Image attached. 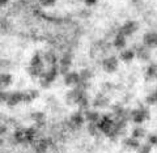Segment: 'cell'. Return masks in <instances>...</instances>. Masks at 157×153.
<instances>
[{
	"mask_svg": "<svg viewBox=\"0 0 157 153\" xmlns=\"http://www.w3.org/2000/svg\"><path fill=\"white\" fill-rule=\"evenodd\" d=\"M149 109L145 106H139L137 109H134L128 113V120H131L132 123H135L137 126H141L143 123L149 119Z\"/></svg>",
	"mask_w": 157,
	"mask_h": 153,
	"instance_id": "6da1fadb",
	"label": "cell"
},
{
	"mask_svg": "<svg viewBox=\"0 0 157 153\" xmlns=\"http://www.w3.org/2000/svg\"><path fill=\"white\" fill-rule=\"evenodd\" d=\"M58 66L71 67L72 66V54L71 52H64L63 54V55L58 59Z\"/></svg>",
	"mask_w": 157,
	"mask_h": 153,
	"instance_id": "cb8c5ba5",
	"label": "cell"
},
{
	"mask_svg": "<svg viewBox=\"0 0 157 153\" xmlns=\"http://www.w3.org/2000/svg\"><path fill=\"white\" fill-rule=\"evenodd\" d=\"M111 89H113V84L111 82H104V90H105V93L110 92Z\"/></svg>",
	"mask_w": 157,
	"mask_h": 153,
	"instance_id": "d590c367",
	"label": "cell"
},
{
	"mask_svg": "<svg viewBox=\"0 0 157 153\" xmlns=\"http://www.w3.org/2000/svg\"><path fill=\"white\" fill-rule=\"evenodd\" d=\"M141 45L144 47L149 48V50H155L156 46H157V34L155 30H149V32H145L141 37Z\"/></svg>",
	"mask_w": 157,
	"mask_h": 153,
	"instance_id": "8992f818",
	"label": "cell"
},
{
	"mask_svg": "<svg viewBox=\"0 0 157 153\" xmlns=\"http://www.w3.org/2000/svg\"><path fill=\"white\" fill-rule=\"evenodd\" d=\"M39 92L37 89H26L22 92V102L24 103H32L36 98H38Z\"/></svg>",
	"mask_w": 157,
	"mask_h": 153,
	"instance_id": "ffe728a7",
	"label": "cell"
},
{
	"mask_svg": "<svg viewBox=\"0 0 157 153\" xmlns=\"http://www.w3.org/2000/svg\"><path fill=\"white\" fill-rule=\"evenodd\" d=\"M78 76H80V81L82 82H90L92 77H93V72L89 68H82V70L78 72Z\"/></svg>",
	"mask_w": 157,
	"mask_h": 153,
	"instance_id": "4316f807",
	"label": "cell"
},
{
	"mask_svg": "<svg viewBox=\"0 0 157 153\" xmlns=\"http://www.w3.org/2000/svg\"><path fill=\"white\" fill-rule=\"evenodd\" d=\"M6 103L9 107H13V106H17V105H20V103H22V92H20V90L11 92L8 94Z\"/></svg>",
	"mask_w": 157,
	"mask_h": 153,
	"instance_id": "7c38bea8",
	"label": "cell"
},
{
	"mask_svg": "<svg viewBox=\"0 0 157 153\" xmlns=\"http://www.w3.org/2000/svg\"><path fill=\"white\" fill-rule=\"evenodd\" d=\"M147 137H148V144L153 148L157 144V136H156V134H155V132H153V134H149Z\"/></svg>",
	"mask_w": 157,
	"mask_h": 153,
	"instance_id": "d6a6232c",
	"label": "cell"
},
{
	"mask_svg": "<svg viewBox=\"0 0 157 153\" xmlns=\"http://www.w3.org/2000/svg\"><path fill=\"white\" fill-rule=\"evenodd\" d=\"M88 132H89L90 136H97L100 134V131H98V128L94 123H88Z\"/></svg>",
	"mask_w": 157,
	"mask_h": 153,
	"instance_id": "4dcf8cb0",
	"label": "cell"
},
{
	"mask_svg": "<svg viewBox=\"0 0 157 153\" xmlns=\"http://www.w3.org/2000/svg\"><path fill=\"white\" fill-rule=\"evenodd\" d=\"M135 59V51L132 48H124L119 52V56H118V60L123 62V63H131Z\"/></svg>",
	"mask_w": 157,
	"mask_h": 153,
	"instance_id": "2e32d148",
	"label": "cell"
},
{
	"mask_svg": "<svg viewBox=\"0 0 157 153\" xmlns=\"http://www.w3.org/2000/svg\"><path fill=\"white\" fill-rule=\"evenodd\" d=\"M51 139L50 137H42V139H37L34 141V151L36 153H47L48 147L51 145Z\"/></svg>",
	"mask_w": 157,
	"mask_h": 153,
	"instance_id": "8fae6325",
	"label": "cell"
},
{
	"mask_svg": "<svg viewBox=\"0 0 157 153\" xmlns=\"http://www.w3.org/2000/svg\"><path fill=\"white\" fill-rule=\"evenodd\" d=\"M156 102H157V94H156V90L153 92H151L149 94H147L145 97V105L147 106H155L156 105Z\"/></svg>",
	"mask_w": 157,
	"mask_h": 153,
	"instance_id": "f1b7e54d",
	"label": "cell"
},
{
	"mask_svg": "<svg viewBox=\"0 0 157 153\" xmlns=\"http://www.w3.org/2000/svg\"><path fill=\"white\" fill-rule=\"evenodd\" d=\"M64 78V85L68 86V88H76L78 85V82H80V76H78V72L76 71H70L67 73V75L63 76Z\"/></svg>",
	"mask_w": 157,
	"mask_h": 153,
	"instance_id": "30bf717a",
	"label": "cell"
},
{
	"mask_svg": "<svg viewBox=\"0 0 157 153\" xmlns=\"http://www.w3.org/2000/svg\"><path fill=\"white\" fill-rule=\"evenodd\" d=\"M45 70V66H28L26 72L32 78H39Z\"/></svg>",
	"mask_w": 157,
	"mask_h": 153,
	"instance_id": "d6986e66",
	"label": "cell"
},
{
	"mask_svg": "<svg viewBox=\"0 0 157 153\" xmlns=\"http://www.w3.org/2000/svg\"><path fill=\"white\" fill-rule=\"evenodd\" d=\"M131 3L134 4V6H141V3H143V0H131Z\"/></svg>",
	"mask_w": 157,
	"mask_h": 153,
	"instance_id": "f35d334b",
	"label": "cell"
},
{
	"mask_svg": "<svg viewBox=\"0 0 157 153\" xmlns=\"http://www.w3.org/2000/svg\"><path fill=\"white\" fill-rule=\"evenodd\" d=\"M131 136L134 137V139H137V140H140V139H143V137L147 136V131H145V128L144 127H141V126H136L132 128V131H131Z\"/></svg>",
	"mask_w": 157,
	"mask_h": 153,
	"instance_id": "d4e9b609",
	"label": "cell"
},
{
	"mask_svg": "<svg viewBox=\"0 0 157 153\" xmlns=\"http://www.w3.org/2000/svg\"><path fill=\"white\" fill-rule=\"evenodd\" d=\"M90 14H92V12L89 9H81L80 13H78V16L81 18H88V17H90Z\"/></svg>",
	"mask_w": 157,
	"mask_h": 153,
	"instance_id": "836d02e7",
	"label": "cell"
},
{
	"mask_svg": "<svg viewBox=\"0 0 157 153\" xmlns=\"http://www.w3.org/2000/svg\"><path fill=\"white\" fill-rule=\"evenodd\" d=\"M136 151L139 153H151L152 152V147L148 144V143H145V144H140Z\"/></svg>",
	"mask_w": 157,
	"mask_h": 153,
	"instance_id": "1f68e13d",
	"label": "cell"
},
{
	"mask_svg": "<svg viewBox=\"0 0 157 153\" xmlns=\"http://www.w3.org/2000/svg\"><path fill=\"white\" fill-rule=\"evenodd\" d=\"M139 22L135 21V20H127V21L123 24V25H121L119 29H118V32L117 33H119L122 34L123 37H131V36H134V34L139 30Z\"/></svg>",
	"mask_w": 157,
	"mask_h": 153,
	"instance_id": "3957f363",
	"label": "cell"
},
{
	"mask_svg": "<svg viewBox=\"0 0 157 153\" xmlns=\"http://www.w3.org/2000/svg\"><path fill=\"white\" fill-rule=\"evenodd\" d=\"M111 45H113V47H114L115 50L122 51V50H124L126 46H127V38L123 37L122 34L117 33L114 39H113V42H111Z\"/></svg>",
	"mask_w": 157,
	"mask_h": 153,
	"instance_id": "9a60e30c",
	"label": "cell"
},
{
	"mask_svg": "<svg viewBox=\"0 0 157 153\" xmlns=\"http://www.w3.org/2000/svg\"><path fill=\"white\" fill-rule=\"evenodd\" d=\"M58 76H59V72H58V64H56V66L48 67L47 70L43 71V73L41 75V77H39L38 80H39L41 86L47 89V88H50L51 84L58 78Z\"/></svg>",
	"mask_w": 157,
	"mask_h": 153,
	"instance_id": "7a4b0ae2",
	"label": "cell"
},
{
	"mask_svg": "<svg viewBox=\"0 0 157 153\" xmlns=\"http://www.w3.org/2000/svg\"><path fill=\"white\" fill-rule=\"evenodd\" d=\"M84 3L86 7H93L97 3V0H84Z\"/></svg>",
	"mask_w": 157,
	"mask_h": 153,
	"instance_id": "8d00e7d4",
	"label": "cell"
},
{
	"mask_svg": "<svg viewBox=\"0 0 157 153\" xmlns=\"http://www.w3.org/2000/svg\"><path fill=\"white\" fill-rule=\"evenodd\" d=\"M123 145L127 148V149H132V151H136L140 145V140L134 139L132 136H127L123 139Z\"/></svg>",
	"mask_w": 157,
	"mask_h": 153,
	"instance_id": "603a6c76",
	"label": "cell"
},
{
	"mask_svg": "<svg viewBox=\"0 0 157 153\" xmlns=\"http://www.w3.org/2000/svg\"><path fill=\"white\" fill-rule=\"evenodd\" d=\"M135 51V58H137L140 62H151V50L144 47L143 45H134V47H131Z\"/></svg>",
	"mask_w": 157,
	"mask_h": 153,
	"instance_id": "52a82bcc",
	"label": "cell"
},
{
	"mask_svg": "<svg viewBox=\"0 0 157 153\" xmlns=\"http://www.w3.org/2000/svg\"><path fill=\"white\" fill-rule=\"evenodd\" d=\"M29 66H45V64H43V60H42V54L39 51H37L34 54L30 59V62H29Z\"/></svg>",
	"mask_w": 157,
	"mask_h": 153,
	"instance_id": "83f0119b",
	"label": "cell"
},
{
	"mask_svg": "<svg viewBox=\"0 0 157 153\" xmlns=\"http://www.w3.org/2000/svg\"><path fill=\"white\" fill-rule=\"evenodd\" d=\"M92 106L94 109H106L110 106V97L106 96L105 93H98L92 101Z\"/></svg>",
	"mask_w": 157,
	"mask_h": 153,
	"instance_id": "9c48e42d",
	"label": "cell"
},
{
	"mask_svg": "<svg viewBox=\"0 0 157 153\" xmlns=\"http://www.w3.org/2000/svg\"><path fill=\"white\" fill-rule=\"evenodd\" d=\"M82 114H84L85 122H88V123H94V124H96L98 120H100V118H101L100 111H97L96 109H94V110H89V109H88V110H85Z\"/></svg>",
	"mask_w": 157,
	"mask_h": 153,
	"instance_id": "e0dca14e",
	"label": "cell"
},
{
	"mask_svg": "<svg viewBox=\"0 0 157 153\" xmlns=\"http://www.w3.org/2000/svg\"><path fill=\"white\" fill-rule=\"evenodd\" d=\"M7 131H8L7 124H4V123L0 122V137H2L3 135H6V134H7Z\"/></svg>",
	"mask_w": 157,
	"mask_h": 153,
	"instance_id": "e575fe53",
	"label": "cell"
},
{
	"mask_svg": "<svg viewBox=\"0 0 157 153\" xmlns=\"http://www.w3.org/2000/svg\"><path fill=\"white\" fill-rule=\"evenodd\" d=\"M84 94H86L85 90H82V89H80V88H77V86L72 88L70 92L66 93V102H67V105H70V106L77 105L78 100H80V98Z\"/></svg>",
	"mask_w": 157,
	"mask_h": 153,
	"instance_id": "5b68a950",
	"label": "cell"
},
{
	"mask_svg": "<svg viewBox=\"0 0 157 153\" xmlns=\"http://www.w3.org/2000/svg\"><path fill=\"white\" fill-rule=\"evenodd\" d=\"M32 119L34 122V126H36L38 130L46 124V115H45V113H42V111L33 113V114H32Z\"/></svg>",
	"mask_w": 157,
	"mask_h": 153,
	"instance_id": "ac0fdd59",
	"label": "cell"
},
{
	"mask_svg": "<svg viewBox=\"0 0 157 153\" xmlns=\"http://www.w3.org/2000/svg\"><path fill=\"white\" fill-rule=\"evenodd\" d=\"M157 76V66L155 62H151L145 70V77L148 81H153Z\"/></svg>",
	"mask_w": 157,
	"mask_h": 153,
	"instance_id": "7402d4cb",
	"label": "cell"
},
{
	"mask_svg": "<svg viewBox=\"0 0 157 153\" xmlns=\"http://www.w3.org/2000/svg\"><path fill=\"white\" fill-rule=\"evenodd\" d=\"M12 140H13L14 144H26L25 135H24V130L14 131L13 135H12Z\"/></svg>",
	"mask_w": 157,
	"mask_h": 153,
	"instance_id": "484cf974",
	"label": "cell"
},
{
	"mask_svg": "<svg viewBox=\"0 0 157 153\" xmlns=\"http://www.w3.org/2000/svg\"><path fill=\"white\" fill-rule=\"evenodd\" d=\"M13 82V76L8 72H0V89L8 88L9 85H12Z\"/></svg>",
	"mask_w": 157,
	"mask_h": 153,
	"instance_id": "44dd1931",
	"label": "cell"
},
{
	"mask_svg": "<svg viewBox=\"0 0 157 153\" xmlns=\"http://www.w3.org/2000/svg\"><path fill=\"white\" fill-rule=\"evenodd\" d=\"M85 123V119H84V114L82 111H76L70 117V120H68V127L71 130H78L81 128V126Z\"/></svg>",
	"mask_w": 157,
	"mask_h": 153,
	"instance_id": "ba28073f",
	"label": "cell"
},
{
	"mask_svg": "<svg viewBox=\"0 0 157 153\" xmlns=\"http://www.w3.org/2000/svg\"><path fill=\"white\" fill-rule=\"evenodd\" d=\"M24 135H25V140L26 144H32L38 139V128L36 126L33 127H28L24 130Z\"/></svg>",
	"mask_w": 157,
	"mask_h": 153,
	"instance_id": "5bb4252c",
	"label": "cell"
},
{
	"mask_svg": "<svg viewBox=\"0 0 157 153\" xmlns=\"http://www.w3.org/2000/svg\"><path fill=\"white\" fill-rule=\"evenodd\" d=\"M101 64H102V70L106 73H114L119 68V60H118V56L115 55H107L106 58L102 59Z\"/></svg>",
	"mask_w": 157,
	"mask_h": 153,
	"instance_id": "277c9868",
	"label": "cell"
},
{
	"mask_svg": "<svg viewBox=\"0 0 157 153\" xmlns=\"http://www.w3.org/2000/svg\"><path fill=\"white\" fill-rule=\"evenodd\" d=\"M56 0H38V4L43 8H51L55 6Z\"/></svg>",
	"mask_w": 157,
	"mask_h": 153,
	"instance_id": "f546056e",
	"label": "cell"
},
{
	"mask_svg": "<svg viewBox=\"0 0 157 153\" xmlns=\"http://www.w3.org/2000/svg\"><path fill=\"white\" fill-rule=\"evenodd\" d=\"M9 0H0V8H4L6 6H8Z\"/></svg>",
	"mask_w": 157,
	"mask_h": 153,
	"instance_id": "74e56055",
	"label": "cell"
},
{
	"mask_svg": "<svg viewBox=\"0 0 157 153\" xmlns=\"http://www.w3.org/2000/svg\"><path fill=\"white\" fill-rule=\"evenodd\" d=\"M42 60H43V64H47L48 67L56 66L58 64V55H56L55 51L48 50L42 55Z\"/></svg>",
	"mask_w": 157,
	"mask_h": 153,
	"instance_id": "4fadbf2b",
	"label": "cell"
}]
</instances>
